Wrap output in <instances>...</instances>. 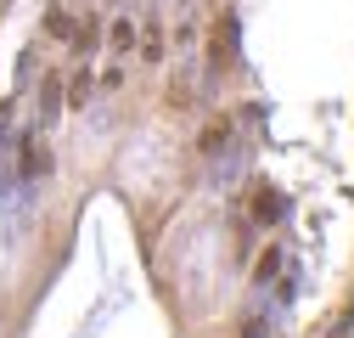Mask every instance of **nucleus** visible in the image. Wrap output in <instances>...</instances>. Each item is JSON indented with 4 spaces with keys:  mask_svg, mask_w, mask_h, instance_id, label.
Listing matches in <instances>:
<instances>
[{
    "mask_svg": "<svg viewBox=\"0 0 354 338\" xmlns=\"http://www.w3.org/2000/svg\"><path fill=\"white\" fill-rule=\"evenodd\" d=\"M225 136H231V124H225V118H214L208 130L197 136V147H203V152H219V147H225Z\"/></svg>",
    "mask_w": 354,
    "mask_h": 338,
    "instance_id": "nucleus-1",
    "label": "nucleus"
},
{
    "mask_svg": "<svg viewBox=\"0 0 354 338\" xmlns=\"http://www.w3.org/2000/svg\"><path fill=\"white\" fill-rule=\"evenodd\" d=\"M281 208H287V203H281L276 192H259V197H253V215H259V220H281Z\"/></svg>",
    "mask_w": 354,
    "mask_h": 338,
    "instance_id": "nucleus-2",
    "label": "nucleus"
},
{
    "mask_svg": "<svg viewBox=\"0 0 354 338\" xmlns=\"http://www.w3.org/2000/svg\"><path fill=\"white\" fill-rule=\"evenodd\" d=\"M46 34H51V39H68V34H73V17H68L62 6H51V12H46Z\"/></svg>",
    "mask_w": 354,
    "mask_h": 338,
    "instance_id": "nucleus-3",
    "label": "nucleus"
},
{
    "mask_svg": "<svg viewBox=\"0 0 354 338\" xmlns=\"http://www.w3.org/2000/svg\"><path fill=\"white\" fill-rule=\"evenodd\" d=\"M276 271H281V248H264V254H259V271H253V276H259V282H270Z\"/></svg>",
    "mask_w": 354,
    "mask_h": 338,
    "instance_id": "nucleus-4",
    "label": "nucleus"
},
{
    "mask_svg": "<svg viewBox=\"0 0 354 338\" xmlns=\"http://www.w3.org/2000/svg\"><path fill=\"white\" fill-rule=\"evenodd\" d=\"M46 169H51V158L39 152V147H34V152H23V175H46Z\"/></svg>",
    "mask_w": 354,
    "mask_h": 338,
    "instance_id": "nucleus-5",
    "label": "nucleus"
},
{
    "mask_svg": "<svg viewBox=\"0 0 354 338\" xmlns=\"http://www.w3.org/2000/svg\"><path fill=\"white\" fill-rule=\"evenodd\" d=\"M113 46H118V51H124V46H136V23H124V17H118V23H113Z\"/></svg>",
    "mask_w": 354,
    "mask_h": 338,
    "instance_id": "nucleus-6",
    "label": "nucleus"
},
{
    "mask_svg": "<svg viewBox=\"0 0 354 338\" xmlns=\"http://www.w3.org/2000/svg\"><path fill=\"white\" fill-rule=\"evenodd\" d=\"M6 118H12V102H0V124H6Z\"/></svg>",
    "mask_w": 354,
    "mask_h": 338,
    "instance_id": "nucleus-7",
    "label": "nucleus"
}]
</instances>
